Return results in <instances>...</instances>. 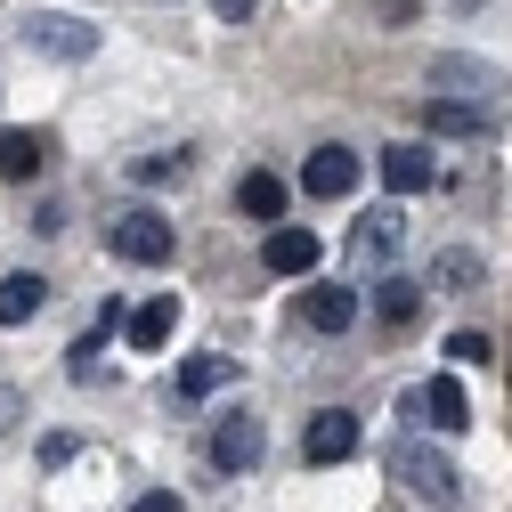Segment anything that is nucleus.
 <instances>
[{
    "label": "nucleus",
    "instance_id": "1",
    "mask_svg": "<svg viewBox=\"0 0 512 512\" xmlns=\"http://www.w3.org/2000/svg\"><path fill=\"white\" fill-rule=\"evenodd\" d=\"M17 41H25L33 57H66V66L98 57V25H90V17H74V9H41V17H25V25H17Z\"/></svg>",
    "mask_w": 512,
    "mask_h": 512
},
{
    "label": "nucleus",
    "instance_id": "2",
    "mask_svg": "<svg viewBox=\"0 0 512 512\" xmlns=\"http://www.w3.org/2000/svg\"><path fill=\"white\" fill-rule=\"evenodd\" d=\"M391 472L415 488V496H431V504H464V472L439 456V447H423V439H399L391 447Z\"/></svg>",
    "mask_w": 512,
    "mask_h": 512
},
{
    "label": "nucleus",
    "instance_id": "3",
    "mask_svg": "<svg viewBox=\"0 0 512 512\" xmlns=\"http://www.w3.org/2000/svg\"><path fill=\"white\" fill-rule=\"evenodd\" d=\"M106 252L131 261V269H155V261H171V220L163 212H122V220H106Z\"/></svg>",
    "mask_w": 512,
    "mask_h": 512
},
{
    "label": "nucleus",
    "instance_id": "4",
    "mask_svg": "<svg viewBox=\"0 0 512 512\" xmlns=\"http://www.w3.org/2000/svg\"><path fill=\"white\" fill-rule=\"evenodd\" d=\"M407 423H415V431H439V439H456V431L472 423V407H464V382H447V374L415 382V391H407Z\"/></svg>",
    "mask_w": 512,
    "mask_h": 512
},
{
    "label": "nucleus",
    "instance_id": "5",
    "mask_svg": "<svg viewBox=\"0 0 512 512\" xmlns=\"http://www.w3.org/2000/svg\"><path fill=\"white\" fill-rule=\"evenodd\" d=\"M504 114H512V98H431L423 106V122H431L439 139H488Z\"/></svg>",
    "mask_w": 512,
    "mask_h": 512
},
{
    "label": "nucleus",
    "instance_id": "6",
    "mask_svg": "<svg viewBox=\"0 0 512 512\" xmlns=\"http://www.w3.org/2000/svg\"><path fill=\"white\" fill-rule=\"evenodd\" d=\"M350 447H358V415L350 407H317L309 415V431H301V456L309 464H342Z\"/></svg>",
    "mask_w": 512,
    "mask_h": 512
},
{
    "label": "nucleus",
    "instance_id": "7",
    "mask_svg": "<svg viewBox=\"0 0 512 512\" xmlns=\"http://www.w3.org/2000/svg\"><path fill=\"white\" fill-rule=\"evenodd\" d=\"M431 90H464V98H512V82L496 66H480V57H431Z\"/></svg>",
    "mask_w": 512,
    "mask_h": 512
},
{
    "label": "nucleus",
    "instance_id": "8",
    "mask_svg": "<svg viewBox=\"0 0 512 512\" xmlns=\"http://www.w3.org/2000/svg\"><path fill=\"white\" fill-rule=\"evenodd\" d=\"M301 187H309L317 204H342L350 187H358V155H350V147H317V155L301 163Z\"/></svg>",
    "mask_w": 512,
    "mask_h": 512
},
{
    "label": "nucleus",
    "instance_id": "9",
    "mask_svg": "<svg viewBox=\"0 0 512 512\" xmlns=\"http://www.w3.org/2000/svg\"><path fill=\"white\" fill-rule=\"evenodd\" d=\"M261 447H269L261 415H228V423L212 431V464H220V472H252V464H261Z\"/></svg>",
    "mask_w": 512,
    "mask_h": 512
},
{
    "label": "nucleus",
    "instance_id": "10",
    "mask_svg": "<svg viewBox=\"0 0 512 512\" xmlns=\"http://www.w3.org/2000/svg\"><path fill=\"white\" fill-rule=\"evenodd\" d=\"M301 326L309 334H350L358 326V293L350 285H309L301 293Z\"/></svg>",
    "mask_w": 512,
    "mask_h": 512
},
{
    "label": "nucleus",
    "instance_id": "11",
    "mask_svg": "<svg viewBox=\"0 0 512 512\" xmlns=\"http://www.w3.org/2000/svg\"><path fill=\"white\" fill-rule=\"evenodd\" d=\"M317 252H326V244H317L309 228H269L261 261H269V277H309V269H317Z\"/></svg>",
    "mask_w": 512,
    "mask_h": 512
},
{
    "label": "nucleus",
    "instance_id": "12",
    "mask_svg": "<svg viewBox=\"0 0 512 512\" xmlns=\"http://www.w3.org/2000/svg\"><path fill=\"white\" fill-rule=\"evenodd\" d=\"M399 236H407V212H399V204H374V212L358 220L350 252H358V261H391V252H399Z\"/></svg>",
    "mask_w": 512,
    "mask_h": 512
},
{
    "label": "nucleus",
    "instance_id": "13",
    "mask_svg": "<svg viewBox=\"0 0 512 512\" xmlns=\"http://www.w3.org/2000/svg\"><path fill=\"white\" fill-rule=\"evenodd\" d=\"M431 171H439V155H431V147H415V139L382 147V179H391L399 196H423V187H431Z\"/></svg>",
    "mask_w": 512,
    "mask_h": 512
},
{
    "label": "nucleus",
    "instance_id": "14",
    "mask_svg": "<svg viewBox=\"0 0 512 512\" xmlns=\"http://www.w3.org/2000/svg\"><path fill=\"white\" fill-rule=\"evenodd\" d=\"M179 334V293H155L139 317H131V350H163Z\"/></svg>",
    "mask_w": 512,
    "mask_h": 512
},
{
    "label": "nucleus",
    "instance_id": "15",
    "mask_svg": "<svg viewBox=\"0 0 512 512\" xmlns=\"http://www.w3.org/2000/svg\"><path fill=\"white\" fill-rule=\"evenodd\" d=\"M220 382H236V358H228V350H204V358L179 366V399H212Z\"/></svg>",
    "mask_w": 512,
    "mask_h": 512
},
{
    "label": "nucleus",
    "instance_id": "16",
    "mask_svg": "<svg viewBox=\"0 0 512 512\" xmlns=\"http://www.w3.org/2000/svg\"><path fill=\"white\" fill-rule=\"evenodd\" d=\"M49 163V139L41 131H0V179H33Z\"/></svg>",
    "mask_w": 512,
    "mask_h": 512
},
{
    "label": "nucleus",
    "instance_id": "17",
    "mask_svg": "<svg viewBox=\"0 0 512 512\" xmlns=\"http://www.w3.org/2000/svg\"><path fill=\"white\" fill-rule=\"evenodd\" d=\"M49 301V285L33 277V269H17V277H0V326H25V317Z\"/></svg>",
    "mask_w": 512,
    "mask_h": 512
},
{
    "label": "nucleus",
    "instance_id": "18",
    "mask_svg": "<svg viewBox=\"0 0 512 512\" xmlns=\"http://www.w3.org/2000/svg\"><path fill=\"white\" fill-rule=\"evenodd\" d=\"M480 252H439L431 261V293H480Z\"/></svg>",
    "mask_w": 512,
    "mask_h": 512
},
{
    "label": "nucleus",
    "instance_id": "19",
    "mask_svg": "<svg viewBox=\"0 0 512 512\" xmlns=\"http://www.w3.org/2000/svg\"><path fill=\"white\" fill-rule=\"evenodd\" d=\"M236 204H244L252 220H277V212H285V179H277V171H244Z\"/></svg>",
    "mask_w": 512,
    "mask_h": 512
},
{
    "label": "nucleus",
    "instance_id": "20",
    "mask_svg": "<svg viewBox=\"0 0 512 512\" xmlns=\"http://www.w3.org/2000/svg\"><path fill=\"white\" fill-rule=\"evenodd\" d=\"M415 301H423V285H415V277H382V285H374V309L391 317V326H407Z\"/></svg>",
    "mask_w": 512,
    "mask_h": 512
},
{
    "label": "nucleus",
    "instance_id": "21",
    "mask_svg": "<svg viewBox=\"0 0 512 512\" xmlns=\"http://www.w3.org/2000/svg\"><path fill=\"white\" fill-rule=\"evenodd\" d=\"M131 179H139V187H179V179H187V155H179V147H171V155H139Z\"/></svg>",
    "mask_w": 512,
    "mask_h": 512
},
{
    "label": "nucleus",
    "instance_id": "22",
    "mask_svg": "<svg viewBox=\"0 0 512 512\" xmlns=\"http://www.w3.org/2000/svg\"><path fill=\"white\" fill-rule=\"evenodd\" d=\"M106 334H114V326L98 317V334H82V342H74V358H66V366H74V382H98V350H106Z\"/></svg>",
    "mask_w": 512,
    "mask_h": 512
},
{
    "label": "nucleus",
    "instance_id": "23",
    "mask_svg": "<svg viewBox=\"0 0 512 512\" xmlns=\"http://www.w3.org/2000/svg\"><path fill=\"white\" fill-rule=\"evenodd\" d=\"M447 358H456V366H488L496 350H488V334H472V326H464V334H447Z\"/></svg>",
    "mask_w": 512,
    "mask_h": 512
},
{
    "label": "nucleus",
    "instance_id": "24",
    "mask_svg": "<svg viewBox=\"0 0 512 512\" xmlns=\"http://www.w3.org/2000/svg\"><path fill=\"white\" fill-rule=\"evenodd\" d=\"M131 512H187V504H179V496H171V488H147V496H139V504H131Z\"/></svg>",
    "mask_w": 512,
    "mask_h": 512
},
{
    "label": "nucleus",
    "instance_id": "25",
    "mask_svg": "<svg viewBox=\"0 0 512 512\" xmlns=\"http://www.w3.org/2000/svg\"><path fill=\"white\" fill-rule=\"evenodd\" d=\"M17 415H25V391H9V382H0V431H9Z\"/></svg>",
    "mask_w": 512,
    "mask_h": 512
},
{
    "label": "nucleus",
    "instance_id": "26",
    "mask_svg": "<svg viewBox=\"0 0 512 512\" xmlns=\"http://www.w3.org/2000/svg\"><path fill=\"white\" fill-rule=\"evenodd\" d=\"M212 9H220V17H228V25H244V17H252V9H261V0H212Z\"/></svg>",
    "mask_w": 512,
    "mask_h": 512
}]
</instances>
